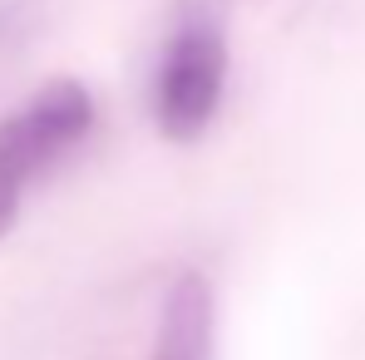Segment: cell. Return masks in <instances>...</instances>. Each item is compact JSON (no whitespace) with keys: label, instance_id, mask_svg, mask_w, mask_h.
Here are the masks:
<instances>
[{"label":"cell","instance_id":"cell-1","mask_svg":"<svg viewBox=\"0 0 365 360\" xmlns=\"http://www.w3.org/2000/svg\"><path fill=\"white\" fill-rule=\"evenodd\" d=\"M227 94V15L217 0H178L168 45L153 64L148 114L168 143H197Z\"/></svg>","mask_w":365,"mask_h":360},{"label":"cell","instance_id":"cell-2","mask_svg":"<svg viewBox=\"0 0 365 360\" xmlns=\"http://www.w3.org/2000/svg\"><path fill=\"white\" fill-rule=\"evenodd\" d=\"M94 119V94L79 79H55L35 89L0 119V237L15 232L30 182L64 163L89 138Z\"/></svg>","mask_w":365,"mask_h":360},{"label":"cell","instance_id":"cell-3","mask_svg":"<svg viewBox=\"0 0 365 360\" xmlns=\"http://www.w3.org/2000/svg\"><path fill=\"white\" fill-rule=\"evenodd\" d=\"M148 360H217V292L202 272L173 277Z\"/></svg>","mask_w":365,"mask_h":360}]
</instances>
